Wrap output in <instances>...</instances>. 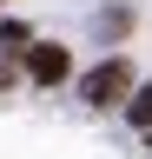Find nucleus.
Listing matches in <instances>:
<instances>
[{"mask_svg": "<svg viewBox=\"0 0 152 159\" xmlns=\"http://www.w3.org/2000/svg\"><path fill=\"white\" fill-rule=\"evenodd\" d=\"M126 119H132V126H152V80L139 93H126Z\"/></svg>", "mask_w": 152, "mask_h": 159, "instance_id": "obj_3", "label": "nucleus"}, {"mask_svg": "<svg viewBox=\"0 0 152 159\" xmlns=\"http://www.w3.org/2000/svg\"><path fill=\"white\" fill-rule=\"evenodd\" d=\"M27 66H33V80H40V86H53V80H66V47H33L27 53Z\"/></svg>", "mask_w": 152, "mask_h": 159, "instance_id": "obj_2", "label": "nucleus"}, {"mask_svg": "<svg viewBox=\"0 0 152 159\" xmlns=\"http://www.w3.org/2000/svg\"><path fill=\"white\" fill-rule=\"evenodd\" d=\"M126 93H132V66H126V60H106V66H93L80 80V99H86V106H119Z\"/></svg>", "mask_w": 152, "mask_h": 159, "instance_id": "obj_1", "label": "nucleus"}, {"mask_svg": "<svg viewBox=\"0 0 152 159\" xmlns=\"http://www.w3.org/2000/svg\"><path fill=\"white\" fill-rule=\"evenodd\" d=\"M0 47H27V27H7L0 20Z\"/></svg>", "mask_w": 152, "mask_h": 159, "instance_id": "obj_4", "label": "nucleus"}]
</instances>
